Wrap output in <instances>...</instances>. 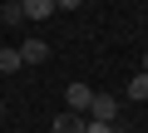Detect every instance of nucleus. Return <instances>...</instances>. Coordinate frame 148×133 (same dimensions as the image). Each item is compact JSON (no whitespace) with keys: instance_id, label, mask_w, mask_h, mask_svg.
<instances>
[{"instance_id":"9d476101","label":"nucleus","mask_w":148,"mask_h":133,"mask_svg":"<svg viewBox=\"0 0 148 133\" xmlns=\"http://www.w3.org/2000/svg\"><path fill=\"white\" fill-rule=\"evenodd\" d=\"M84 0H54V10H79Z\"/></svg>"},{"instance_id":"423d86ee","label":"nucleus","mask_w":148,"mask_h":133,"mask_svg":"<svg viewBox=\"0 0 148 133\" xmlns=\"http://www.w3.org/2000/svg\"><path fill=\"white\" fill-rule=\"evenodd\" d=\"M123 94H128V99H138V104H143V99H148V74H133V79H128V84H123Z\"/></svg>"},{"instance_id":"f257e3e1","label":"nucleus","mask_w":148,"mask_h":133,"mask_svg":"<svg viewBox=\"0 0 148 133\" xmlns=\"http://www.w3.org/2000/svg\"><path fill=\"white\" fill-rule=\"evenodd\" d=\"M64 99H69V113H89V104H94V89H89L84 79H74V84L64 89Z\"/></svg>"},{"instance_id":"39448f33","label":"nucleus","mask_w":148,"mask_h":133,"mask_svg":"<svg viewBox=\"0 0 148 133\" xmlns=\"http://www.w3.org/2000/svg\"><path fill=\"white\" fill-rule=\"evenodd\" d=\"M114 108H119V104H114L109 94H94V104H89V113H94V118H104V123H114Z\"/></svg>"},{"instance_id":"7ed1b4c3","label":"nucleus","mask_w":148,"mask_h":133,"mask_svg":"<svg viewBox=\"0 0 148 133\" xmlns=\"http://www.w3.org/2000/svg\"><path fill=\"white\" fill-rule=\"evenodd\" d=\"M20 10H25V20H49L54 15V0H20Z\"/></svg>"},{"instance_id":"0eeeda50","label":"nucleus","mask_w":148,"mask_h":133,"mask_svg":"<svg viewBox=\"0 0 148 133\" xmlns=\"http://www.w3.org/2000/svg\"><path fill=\"white\" fill-rule=\"evenodd\" d=\"M20 64H25V59H20V49H0V74H15Z\"/></svg>"},{"instance_id":"ddd939ff","label":"nucleus","mask_w":148,"mask_h":133,"mask_svg":"<svg viewBox=\"0 0 148 133\" xmlns=\"http://www.w3.org/2000/svg\"><path fill=\"white\" fill-rule=\"evenodd\" d=\"M0 118H5V104H0Z\"/></svg>"},{"instance_id":"f8f14e48","label":"nucleus","mask_w":148,"mask_h":133,"mask_svg":"<svg viewBox=\"0 0 148 133\" xmlns=\"http://www.w3.org/2000/svg\"><path fill=\"white\" fill-rule=\"evenodd\" d=\"M0 5H15V0H0Z\"/></svg>"},{"instance_id":"1a4fd4ad","label":"nucleus","mask_w":148,"mask_h":133,"mask_svg":"<svg viewBox=\"0 0 148 133\" xmlns=\"http://www.w3.org/2000/svg\"><path fill=\"white\" fill-rule=\"evenodd\" d=\"M84 133H119V128H114V123H104V118H89V123H84Z\"/></svg>"},{"instance_id":"f03ea898","label":"nucleus","mask_w":148,"mask_h":133,"mask_svg":"<svg viewBox=\"0 0 148 133\" xmlns=\"http://www.w3.org/2000/svg\"><path fill=\"white\" fill-rule=\"evenodd\" d=\"M20 59H25V64H45V59H49V44H45V40H25V44H20Z\"/></svg>"},{"instance_id":"6e6552de","label":"nucleus","mask_w":148,"mask_h":133,"mask_svg":"<svg viewBox=\"0 0 148 133\" xmlns=\"http://www.w3.org/2000/svg\"><path fill=\"white\" fill-rule=\"evenodd\" d=\"M0 15H5V25H20V20H25V10H20V0H15V5H0Z\"/></svg>"},{"instance_id":"9b49d317","label":"nucleus","mask_w":148,"mask_h":133,"mask_svg":"<svg viewBox=\"0 0 148 133\" xmlns=\"http://www.w3.org/2000/svg\"><path fill=\"white\" fill-rule=\"evenodd\" d=\"M143 74H148V54H143Z\"/></svg>"},{"instance_id":"20e7f679","label":"nucleus","mask_w":148,"mask_h":133,"mask_svg":"<svg viewBox=\"0 0 148 133\" xmlns=\"http://www.w3.org/2000/svg\"><path fill=\"white\" fill-rule=\"evenodd\" d=\"M84 123H89L84 113H59L54 118V133H84Z\"/></svg>"}]
</instances>
